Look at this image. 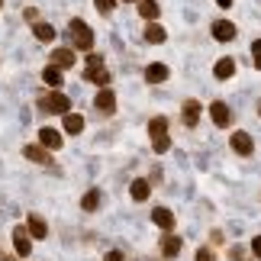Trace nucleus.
Here are the masks:
<instances>
[{"instance_id": "nucleus-19", "label": "nucleus", "mask_w": 261, "mask_h": 261, "mask_svg": "<svg viewBox=\"0 0 261 261\" xmlns=\"http://www.w3.org/2000/svg\"><path fill=\"white\" fill-rule=\"evenodd\" d=\"M184 123L190 129L200 123V103H197V100H187V103H184Z\"/></svg>"}, {"instance_id": "nucleus-30", "label": "nucleus", "mask_w": 261, "mask_h": 261, "mask_svg": "<svg viewBox=\"0 0 261 261\" xmlns=\"http://www.w3.org/2000/svg\"><path fill=\"white\" fill-rule=\"evenodd\" d=\"M252 255H255V258H261V236H255V239H252Z\"/></svg>"}, {"instance_id": "nucleus-27", "label": "nucleus", "mask_w": 261, "mask_h": 261, "mask_svg": "<svg viewBox=\"0 0 261 261\" xmlns=\"http://www.w3.org/2000/svg\"><path fill=\"white\" fill-rule=\"evenodd\" d=\"M87 68H103V58H100L97 52H90L87 55Z\"/></svg>"}, {"instance_id": "nucleus-24", "label": "nucleus", "mask_w": 261, "mask_h": 261, "mask_svg": "<svg viewBox=\"0 0 261 261\" xmlns=\"http://www.w3.org/2000/svg\"><path fill=\"white\" fill-rule=\"evenodd\" d=\"M81 206L87 210V213H94V210L100 206V194H97V190H87V194H84V200H81Z\"/></svg>"}, {"instance_id": "nucleus-6", "label": "nucleus", "mask_w": 261, "mask_h": 261, "mask_svg": "<svg viewBox=\"0 0 261 261\" xmlns=\"http://www.w3.org/2000/svg\"><path fill=\"white\" fill-rule=\"evenodd\" d=\"M94 103H97V110H100V113H113V110H116V94H113V90H110V87H100V94H97V100H94Z\"/></svg>"}, {"instance_id": "nucleus-13", "label": "nucleus", "mask_w": 261, "mask_h": 261, "mask_svg": "<svg viewBox=\"0 0 261 261\" xmlns=\"http://www.w3.org/2000/svg\"><path fill=\"white\" fill-rule=\"evenodd\" d=\"M74 62H77V58H74L71 48H58V52H52V65L62 68V71H65V68H71Z\"/></svg>"}, {"instance_id": "nucleus-12", "label": "nucleus", "mask_w": 261, "mask_h": 261, "mask_svg": "<svg viewBox=\"0 0 261 261\" xmlns=\"http://www.w3.org/2000/svg\"><path fill=\"white\" fill-rule=\"evenodd\" d=\"M162 255H165V258L180 255V239H177L174 232H165V239H162Z\"/></svg>"}, {"instance_id": "nucleus-26", "label": "nucleus", "mask_w": 261, "mask_h": 261, "mask_svg": "<svg viewBox=\"0 0 261 261\" xmlns=\"http://www.w3.org/2000/svg\"><path fill=\"white\" fill-rule=\"evenodd\" d=\"M94 7H97V13H113L116 0H94Z\"/></svg>"}, {"instance_id": "nucleus-25", "label": "nucleus", "mask_w": 261, "mask_h": 261, "mask_svg": "<svg viewBox=\"0 0 261 261\" xmlns=\"http://www.w3.org/2000/svg\"><path fill=\"white\" fill-rule=\"evenodd\" d=\"M145 39H148V42H165L168 36H165V29H162V26H155V23H152V26L145 29Z\"/></svg>"}, {"instance_id": "nucleus-11", "label": "nucleus", "mask_w": 261, "mask_h": 261, "mask_svg": "<svg viewBox=\"0 0 261 261\" xmlns=\"http://www.w3.org/2000/svg\"><path fill=\"white\" fill-rule=\"evenodd\" d=\"M23 155L29 158V162H39V165H48V162H52L45 145H26V148H23Z\"/></svg>"}, {"instance_id": "nucleus-5", "label": "nucleus", "mask_w": 261, "mask_h": 261, "mask_svg": "<svg viewBox=\"0 0 261 261\" xmlns=\"http://www.w3.org/2000/svg\"><path fill=\"white\" fill-rule=\"evenodd\" d=\"M210 116H213V123L219 129H226L229 123H232V113H229V107L223 103V100H216V103H210Z\"/></svg>"}, {"instance_id": "nucleus-29", "label": "nucleus", "mask_w": 261, "mask_h": 261, "mask_svg": "<svg viewBox=\"0 0 261 261\" xmlns=\"http://www.w3.org/2000/svg\"><path fill=\"white\" fill-rule=\"evenodd\" d=\"M197 261H216V258H213V252H210V248H200V252H197Z\"/></svg>"}, {"instance_id": "nucleus-17", "label": "nucleus", "mask_w": 261, "mask_h": 261, "mask_svg": "<svg viewBox=\"0 0 261 261\" xmlns=\"http://www.w3.org/2000/svg\"><path fill=\"white\" fill-rule=\"evenodd\" d=\"M145 81H148V84L168 81V65H148V68H145Z\"/></svg>"}, {"instance_id": "nucleus-22", "label": "nucleus", "mask_w": 261, "mask_h": 261, "mask_svg": "<svg viewBox=\"0 0 261 261\" xmlns=\"http://www.w3.org/2000/svg\"><path fill=\"white\" fill-rule=\"evenodd\" d=\"M148 194H152V184H148V180H133V200L136 203L148 200Z\"/></svg>"}, {"instance_id": "nucleus-20", "label": "nucleus", "mask_w": 261, "mask_h": 261, "mask_svg": "<svg viewBox=\"0 0 261 261\" xmlns=\"http://www.w3.org/2000/svg\"><path fill=\"white\" fill-rule=\"evenodd\" d=\"M84 77H87V81H94V84H100V87L110 84V71H107V68H87Z\"/></svg>"}, {"instance_id": "nucleus-18", "label": "nucleus", "mask_w": 261, "mask_h": 261, "mask_svg": "<svg viewBox=\"0 0 261 261\" xmlns=\"http://www.w3.org/2000/svg\"><path fill=\"white\" fill-rule=\"evenodd\" d=\"M81 129H84V116H81V113H71V110H68V113H65V133L77 136Z\"/></svg>"}, {"instance_id": "nucleus-33", "label": "nucleus", "mask_w": 261, "mask_h": 261, "mask_svg": "<svg viewBox=\"0 0 261 261\" xmlns=\"http://www.w3.org/2000/svg\"><path fill=\"white\" fill-rule=\"evenodd\" d=\"M0 7H4V0H0Z\"/></svg>"}, {"instance_id": "nucleus-8", "label": "nucleus", "mask_w": 261, "mask_h": 261, "mask_svg": "<svg viewBox=\"0 0 261 261\" xmlns=\"http://www.w3.org/2000/svg\"><path fill=\"white\" fill-rule=\"evenodd\" d=\"M232 152L236 155H252L255 152V142L248 133H232Z\"/></svg>"}, {"instance_id": "nucleus-9", "label": "nucleus", "mask_w": 261, "mask_h": 261, "mask_svg": "<svg viewBox=\"0 0 261 261\" xmlns=\"http://www.w3.org/2000/svg\"><path fill=\"white\" fill-rule=\"evenodd\" d=\"M213 39H219V42H232V39H236V26L229 23V19H219V23H213Z\"/></svg>"}, {"instance_id": "nucleus-31", "label": "nucleus", "mask_w": 261, "mask_h": 261, "mask_svg": "<svg viewBox=\"0 0 261 261\" xmlns=\"http://www.w3.org/2000/svg\"><path fill=\"white\" fill-rule=\"evenodd\" d=\"M107 261H123V252H110V255H107Z\"/></svg>"}, {"instance_id": "nucleus-32", "label": "nucleus", "mask_w": 261, "mask_h": 261, "mask_svg": "<svg viewBox=\"0 0 261 261\" xmlns=\"http://www.w3.org/2000/svg\"><path fill=\"white\" fill-rule=\"evenodd\" d=\"M216 4H219V7H232V0H216Z\"/></svg>"}, {"instance_id": "nucleus-15", "label": "nucleus", "mask_w": 261, "mask_h": 261, "mask_svg": "<svg viewBox=\"0 0 261 261\" xmlns=\"http://www.w3.org/2000/svg\"><path fill=\"white\" fill-rule=\"evenodd\" d=\"M158 13H162V7H158V0H139V16L142 19H158Z\"/></svg>"}, {"instance_id": "nucleus-10", "label": "nucleus", "mask_w": 261, "mask_h": 261, "mask_svg": "<svg viewBox=\"0 0 261 261\" xmlns=\"http://www.w3.org/2000/svg\"><path fill=\"white\" fill-rule=\"evenodd\" d=\"M39 142H42L48 152H55V148H62V133H58V129H42V133H39Z\"/></svg>"}, {"instance_id": "nucleus-21", "label": "nucleus", "mask_w": 261, "mask_h": 261, "mask_svg": "<svg viewBox=\"0 0 261 261\" xmlns=\"http://www.w3.org/2000/svg\"><path fill=\"white\" fill-rule=\"evenodd\" d=\"M42 81H45L48 87H62V81H65V77H62V68H55V65H48V68H45V71H42Z\"/></svg>"}, {"instance_id": "nucleus-1", "label": "nucleus", "mask_w": 261, "mask_h": 261, "mask_svg": "<svg viewBox=\"0 0 261 261\" xmlns=\"http://www.w3.org/2000/svg\"><path fill=\"white\" fill-rule=\"evenodd\" d=\"M148 133H152V145H155L158 155L171 148V139H168V119L165 116H155L152 123H148Z\"/></svg>"}, {"instance_id": "nucleus-14", "label": "nucleus", "mask_w": 261, "mask_h": 261, "mask_svg": "<svg viewBox=\"0 0 261 261\" xmlns=\"http://www.w3.org/2000/svg\"><path fill=\"white\" fill-rule=\"evenodd\" d=\"M26 226H29V236H33V239H45V236H48L45 219H42V216H36V213L26 219Z\"/></svg>"}, {"instance_id": "nucleus-28", "label": "nucleus", "mask_w": 261, "mask_h": 261, "mask_svg": "<svg viewBox=\"0 0 261 261\" xmlns=\"http://www.w3.org/2000/svg\"><path fill=\"white\" fill-rule=\"evenodd\" d=\"M252 58H255V65L261 68V39H255V45H252Z\"/></svg>"}, {"instance_id": "nucleus-16", "label": "nucleus", "mask_w": 261, "mask_h": 261, "mask_svg": "<svg viewBox=\"0 0 261 261\" xmlns=\"http://www.w3.org/2000/svg\"><path fill=\"white\" fill-rule=\"evenodd\" d=\"M213 74L219 77V81H229V77L236 74V62H232V58H219L216 68H213Z\"/></svg>"}, {"instance_id": "nucleus-2", "label": "nucleus", "mask_w": 261, "mask_h": 261, "mask_svg": "<svg viewBox=\"0 0 261 261\" xmlns=\"http://www.w3.org/2000/svg\"><path fill=\"white\" fill-rule=\"evenodd\" d=\"M71 39H74V45L81 48V52H90V48H94V33H90V26L84 19H74L71 23Z\"/></svg>"}, {"instance_id": "nucleus-7", "label": "nucleus", "mask_w": 261, "mask_h": 261, "mask_svg": "<svg viewBox=\"0 0 261 261\" xmlns=\"http://www.w3.org/2000/svg\"><path fill=\"white\" fill-rule=\"evenodd\" d=\"M152 219H155V226H162V229H165V232H174V223H177V219H174L171 210L155 206V210H152Z\"/></svg>"}, {"instance_id": "nucleus-23", "label": "nucleus", "mask_w": 261, "mask_h": 261, "mask_svg": "<svg viewBox=\"0 0 261 261\" xmlns=\"http://www.w3.org/2000/svg\"><path fill=\"white\" fill-rule=\"evenodd\" d=\"M33 33H36L39 42H52V39H55V26H48V23H36V26H33Z\"/></svg>"}, {"instance_id": "nucleus-4", "label": "nucleus", "mask_w": 261, "mask_h": 261, "mask_svg": "<svg viewBox=\"0 0 261 261\" xmlns=\"http://www.w3.org/2000/svg\"><path fill=\"white\" fill-rule=\"evenodd\" d=\"M13 248H16L19 258H29V252H33V242H29V236H26V226L13 229Z\"/></svg>"}, {"instance_id": "nucleus-3", "label": "nucleus", "mask_w": 261, "mask_h": 261, "mask_svg": "<svg viewBox=\"0 0 261 261\" xmlns=\"http://www.w3.org/2000/svg\"><path fill=\"white\" fill-rule=\"evenodd\" d=\"M39 103H42V110L45 113H68V103H71V100H68L65 94H48V97H42L39 100Z\"/></svg>"}]
</instances>
